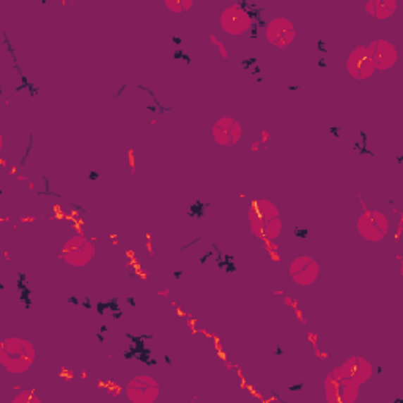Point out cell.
Here are the masks:
<instances>
[{
  "label": "cell",
  "mask_w": 403,
  "mask_h": 403,
  "mask_svg": "<svg viewBox=\"0 0 403 403\" xmlns=\"http://www.w3.org/2000/svg\"><path fill=\"white\" fill-rule=\"evenodd\" d=\"M285 304H287V306H292V304H293V299L285 298Z\"/></svg>",
  "instance_id": "7402d4cb"
},
{
  "label": "cell",
  "mask_w": 403,
  "mask_h": 403,
  "mask_svg": "<svg viewBox=\"0 0 403 403\" xmlns=\"http://www.w3.org/2000/svg\"><path fill=\"white\" fill-rule=\"evenodd\" d=\"M259 147H260V142H254L251 149H252L254 151H257V150H259Z\"/></svg>",
  "instance_id": "ffe728a7"
},
{
  "label": "cell",
  "mask_w": 403,
  "mask_h": 403,
  "mask_svg": "<svg viewBox=\"0 0 403 403\" xmlns=\"http://www.w3.org/2000/svg\"><path fill=\"white\" fill-rule=\"evenodd\" d=\"M359 386V383L348 378L339 368H334L325 380L326 400L333 403H353L358 399Z\"/></svg>",
  "instance_id": "7a4b0ae2"
},
{
  "label": "cell",
  "mask_w": 403,
  "mask_h": 403,
  "mask_svg": "<svg viewBox=\"0 0 403 403\" xmlns=\"http://www.w3.org/2000/svg\"><path fill=\"white\" fill-rule=\"evenodd\" d=\"M35 361V348L29 340L10 337L0 345V362L11 373H24Z\"/></svg>",
  "instance_id": "6da1fadb"
},
{
  "label": "cell",
  "mask_w": 403,
  "mask_h": 403,
  "mask_svg": "<svg viewBox=\"0 0 403 403\" xmlns=\"http://www.w3.org/2000/svg\"><path fill=\"white\" fill-rule=\"evenodd\" d=\"M210 42L216 46V48L219 49V52H221V56H223L224 58H227V51H225V46H224V43H221V42H218V38L214 37V35H211V39Z\"/></svg>",
  "instance_id": "ac0fdd59"
},
{
  "label": "cell",
  "mask_w": 403,
  "mask_h": 403,
  "mask_svg": "<svg viewBox=\"0 0 403 403\" xmlns=\"http://www.w3.org/2000/svg\"><path fill=\"white\" fill-rule=\"evenodd\" d=\"M60 257L71 266H85L95 257V246L89 238L76 235L63 244Z\"/></svg>",
  "instance_id": "3957f363"
},
{
  "label": "cell",
  "mask_w": 403,
  "mask_h": 403,
  "mask_svg": "<svg viewBox=\"0 0 403 403\" xmlns=\"http://www.w3.org/2000/svg\"><path fill=\"white\" fill-rule=\"evenodd\" d=\"M265 35L268 42L273 46L287 48V46H290L293 43L294 37H297V30H294V25L290 19L278 18L273 19V21L266 25Z\"/></svg>",
  "instance_id": "ba28073f"
},
{
  "label": "cell",
  "mask_w": 403,
  "mask_h": 403,
  "mask_svg": "<svg viewBox=\"0 0 403 403\" xmlns=\"http://www.w3.org/2000/svg\"><path fill=\"white\" fill-rule=\"evenodd\" d=\"M254 18L251 11L246 8V4H233L227 6L221 15V27L230 35L240 37L251 29Z\"/></svg>",
  "instance_id": "277c9868"
},
{
  "label": "cell",
  "mask_w": 403,
  "mask_h": 403,
  "mask_svg": "<svg viewBox=\"0 0 403 403\" xmlns=\"http://www.w3.org/2000/svg\"><path fill=\"white\" fill-rule=\"evenodd\" d=\"M159 395L158 381L147 377V375H137L126 386V397L132 403H153Z\"/></svg>",
  "instance_id": "8992f818"
},
{
  "label": "cell",
  "mask_w": 403,
  "mask_h": 403,
  "mask_svg": "<svg viewBox=\"0 0 403 403\" xmlns=\"http://www.w3.org/2000/svg\"><path fill=\"white\" fill-rule=\"evenodd\" d=\"M395 8H397V2L395 0H372V2H368L366 5V10L371 13L373 18L377 19H388L391 18Z\"/></svg>",
  "instance_id": "4fadbf2b"
},
{
  "label": "cell",
  "mask_w": 403,
  "mask_h": 403,
  "mask_svg": "<svg viewBox=\"0 0 403 403\" xmlns=\"http://www.w3.org/2000/svg\"><path fill=\"white\" fill-rule=\"evenodd\" d=\"M358 232L367 241H381L389 230V221L381 211L366 210L358 219Z\"/></svg>",
  "instance_id": "5b68a950"
},
{
  "label": "cell",
  "mask_w": 403,
  "mask_h": 403,
  "mask_svg": "<svg viewBox=\"0 0 403 403\" xmlns=\"http://www.w3.org/2000/svg\"><path fill=\"white\" fill-rule=\"evenodd\" d=\"M159 294H161V297H169V292H167V290L166 292H159Z\"/></svg>",
  "instance_id": "603a6c76"
},
{
  "label": "cell",
  "mask_w": 403,
  "mask_h": 403,
  "mask_svg": "<svg viewBox=\"0 0 403 403\" xmlns=\"http://www.w3.org/2000/svg\"><path fill=\"white\" fill-rule=\"evenodd\" d=\"M320 274V266L312 257H297L290 265V276L293 282L299 285H311L317 280Z\"/></svg>",
  "instance_id": "30bf717a"
},
{
  "label": "cell",
  "mask_w": 403,
  "mask_h": 403,
  "mask_svg": "<svg viewBox=\"0 0 403 403\" xmlns=\"http://www.w3.org/2000/svg\"><path fill=\"white\" fill-rule=\"evenodd\" d=\"M15 403H19V402H33V403H39V399L37 397H32V395L29 394H21L19 397H16L15 400H13Z\"/></svg>",
  "instance_id": "d6986e66"
},
{
  "label": "cell",
  "mask_w": 403,
  "mask_h": 403,
  "mask_svg": "<svg viewBox=\"0 0 403 403\" xmlns=\"http://www.w3.org/2000/svg\"><path fill=\"white\" fill-rule=\"evenodd\" d=\"M211 132H213V137H214V140H216V144L223 145V147L232 145L230 136H228V134H227L224 130H221L219 126L214 125V126H213V130H211Z\"/></svg>",
  "instance_id": "9a60e30c"
},
{
  "label": "cell",
  "mask_w": 403,
  "mask_h": 403,
  "mask_svg": "<svg viewBox=\"0 0 403 403\" xmlns=\"http://www.w3.org/2000/svg\"><path fill=\"white\" fill-rule=\"evenodd\" d=\"M337 368L342 373L347 375L348 378L359 383V385H364V383L372 377V364L364 358H358V356L347 359L344 364Z\"/></svg>",
  "instance_id": "7c38bea8"
},
{
  "label": "cell",
  "mask_w": 403,
  "mask_h": 403,
  "mask_svg": "<svg viewBox=\"0 0 403 403\" xmlns=\"http://www.w3.org/2000/svg\"><path fill=\"white\" fill-rule=\"evenodd\" d=\"M280 232H282V221L279 218H274L270 221V223H266L264 228H261L259 237L266 241H273L279 237Z\"/></svg>",
  "instance_id": "5bb4252c"
},
{
  "label": "cell",
  "mask_w": 403,
  "mask_h": 403,
  "mask_svg": "<svg viewBox=\"0 0 403 403\" xmlns=\"http://www.w3.org/2000/svg\"><path fill=\"white\" fill-rule=\"evenodd\" d=\"M274 218H279V210L271 204V202L257 200L249 208L251 228H252V232L257 235V237L260 235L261 228L265 227V224L270 223V221Z\"/></svg>",
  "instance_id": "8fae6325"
},
{
  "label": "cell",
  "mask_w": 403,
  "mask_h": 403,
  "mask_svg": "<svg viewBox=\"0 0 403 403\" xmlns=\"http://www.w3.org/2000/svg\"><path fill=\"white\" fill-rule=\"evenodd\" d=\"M261 137H264V139H261V140H268V137H270V134H268V132H265V131H264V132H261Z\"/></svg>",
  "instance_id": "44dd1931"
},
{
  "label": "cell",
  "mask_w": 403,
  "mask_h": 403,
  "mask_svg": "<svg viewBox=\"0 0 403 403\" xmlns=\"http://www.w3.org/2000/svg\"><path fill=\"white\" fill-rule=\"evenodd\" d=\"M166 6H167V8H169V10H172L173 13H185L187 8H191L192 2H191V0H186V2H183V0H177V2H172V0H167Z\"/></svg>",
  "instance_id": "2e32d148"
},
{
  "label": "cell",
  "mask_w": 403,
  "mask_h": 403,
  "mask_svg": "<svg viewBox=\"0 0 403 403\" xmlns=\"http://www.w3.org/2000/svg\"><path fill=\"white\" fill-rule=\"evenodd\" d=\"M347 70L348 75L354 79L362 80L373 76V73L377 70H375L373 60L367 46H358L354 51H352L347 60Z\"/></svg>",
  "instance_id": "52a82bcc"
},
{
  "label": "cell",
  "mask_w": 403,
  "mask_h": 403,
  "mask_svg": "<svg viewBox=\"0 0 403 403\" xmlns=\"http://www.w3.org/2000/svg\"><path fill=\"white\" fill-rule=\"evenodd\" d=\"M241 136H243V128H241V125L237 122V123L233 125L232 132H230L232 145H233V144H238V142H240V139H241Z\"/></svg>",
  "instance_id": "e0dca14e"
},
{
  "label": "cell",
  "mask_w": 403,
  "mask_h": 403,
  "mask_svg": "<svg viewBox=\"0 0 403 403\" xmlns=\"http://www.w3.org/2000/svg\"><path fill=\"white\" fill-rule=\"evenodd\" d=\"M367 48L372 56L375 70L386 71L397 63V57H399L397 49H395V46L392 43L386 42V39H383V38L373 39L371 44H367Z\"/></svg>",
  "instance_id": "9c48e42d"
}]
</instances>
